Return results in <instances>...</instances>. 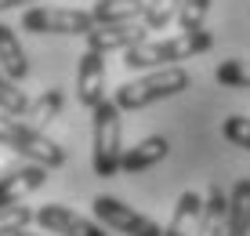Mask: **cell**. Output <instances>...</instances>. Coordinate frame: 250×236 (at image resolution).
I'll return each mask as SVG.
<instances>
[{
	"instance_id": "6da1fadb",
	"label": "cell",
	"mask_w": 250,
	"mask_h": 236,
	"mask_svg": "<svg viewBox=\"0 0 250 236\" xmlns=\"http://www.w3.org/2000/svg\"><path fill=\"white\" fill-rule=\"evenodd\" d=\"M214 47V33L210 29H182L178 37H160V40H142L134 47L124 51V66L149 73L160 66H182L185 58H196L203 51Z\"/></svg>"
},
{
	"instance_id": "7a4b0ae2",
	"label": "cell",
	"mask_w": 250,
	"mask_h": 236,
	"mask_svg": "<svg viewBox=\"0 0 250 236\" xmlns=\"http://www.w3.org/2000/svg\"><path fill=\"white\" fill-rule=\"evenodd\" d=\"M192 87V76H188L185 66H160L142 73L138 80H127L116 87V106L124 113H138V109H149L163 98H174Z\"/></svg>"
},
{
	"instance_id": "3957f363",
	"label": "cell",
	"mask_w": 250,
	"mask_h": 236,
	"mask_svg": "<svg viewBox=\"0 0 250 236\" xmlns=\"http://www.w3.org/2000/svg\"><path fill=\"white\" fill-rule=\"evenodd\" d=\"M116 98H105L91 109V167L98 178H116L124 164V124Z\"/></svg>"
},
{
	"instance_id": "277c9868",
	"label": "cell",
	"mask_w": 250,
	"mask_h": 236,
	"mask_svg": "<svg viewBox=\"0 0 250 236\" xmlns=\"http://www.w3.org/2000/svg\"><path fill=\"white\" fill-rule=\"evenodd\" d=\"M0 145L15 149L19 156H25L33 164H44V167H62L65 164V149L55 138H47L37 124H25V120L11 117L4 109H0Z\"/></svg>"
},
{
	"instance_id": "5b68a950",
	"label": "cell",
	"mask_w": 250,
	"mask_h": 236,
	"mask_svg": "<svg viewBox=\"0 0 250 236\" xmlns=\"http://www.w3.org/2000/svg\"><path fill=\"white\" fill-rule=\"evenodd\" d=\"M98 25L94 11L80 7H29L22 15V29L29 33H58V37H87Z\"/></svg>"
},
{
	"instance_id": "8992f818",
	"label": "cell",
	"mask_w": 250,
	"mask_h": 236,
	"mask_svg": "<svg viewBox=\"0 0 250 236\" xmlns=\"http://www.w3.org/2000/svg\"><path fill=\"white\" fill-rule=\"evenodd\" d=\"M91 207H94V218L102 225H109V229H116L124 236H163V229L152 218H145L142 211H134L131 204H124L116 196H94Z\"/></svg>"
},
{
	"instance_id": "52a82bcc",
	"label": "cell",
	"mask_w": 250,
	"mask_h": 236,
	"mask_svg": "<svg viewBox=\"0 0 250 236\" xmlns=\"http://www.w3.org/2000/svg\"><path fill=\"white\" fill-rule=\"evenodd\" d=\"M76 98L87 109L105 102V55L94 47H87L76 62Z\"/></svg>"
},
{
	"instance_id": "ba28073f",
	"label": "cell",
	"mask_w": 250,
	"mask_h": 236,
	"mask_svg": "<svg viewBox=\"0 0 250 236\" xmlns=\"http://www.w3.org/2000/svg\"><path fill=\"white\" fill-rule=\"evenodd\" d=\"M37 222H40L44 233H58V236H109V233H102L98 222L76 214L73 207H65V204H44L37 211Z\"/></svg>"
},
{
	"instance_id": "9c48e42d",
	"label": "cell",
	"mask_w": 250,
	"mask_h": 236,
	"mask_svg": "<svg viewBox=\"0 0 250 236\" xmlns=\"http://www.w3.org/2000/svg\"><path fill=\"white\" fill-rule=\"evenodd\" d=\"M47 171L51 167H44V164L25 160L22 167L0 174V207H15V204H22L29 193H37V189L47 182Z\"/></svg>"
},
{
	"instance_id": "30bf717a",
	"label": "cell",
	"mask_w": 250,
	"mask_h": 236,
	"mask_svg": "<svg viewBox=\"0 0 250 236\" xmlns=\"http://www.w3.org/2000/svg\"><path fill=\"white\" fill-rule=\"evenodd\" d=\"M149 25L145 22H120V25H94L87 33V47L102 51V55H113V51H127L134 44L149 40Z\"/></svg>"
},
{
	"instance_id": "8fae6325",
	"label": "cell",
	"mask_w": 250,
	"mask_h": 236,
	"mask_svg": "<svg viewBox=\"0 0 250 236\" xmlns=\"http://www.w3.org/2000/svg\"><path fill=\"white\" fill-rule=\"evenodd\" d=\"M170 153V142L167 138H142L138 145H131V149H124V164H120V171L124 174H142L149 167H156L160 160H167Z\"/></svg>"
},
{
	"instance_id": "7c38bea8",
	"label": "cell",
	"mask_w": 250,
	"mask_h": 236,
	"mask_svg": "<svg viewBox=\"0 0 250 236\" xmlns=\"http://www.w3.org/2000/svg\"><path fill=\"white\" fill-rule=\"evenodd\" d=\"M229 233V193L210 182L203 196V218H200V233L196 236H225Z\"/></svg>"
},
{
	"instance_id": "4fadbf2b",
	"label": "cell",
	"mask_w": 250,
	"mask_h": 236,
	"mask_svg": "<svg viewBox=\"0 0 250 236\" xmlns=\"http://www.w3.org/2000/svg\"><path fill=\"white\" fill-rule=\"evenodd\" d=\"M200 218H203V196L200 193H182L170 214V225L163 229V236H196L200 233Z\"/></svg>"
},
{
	"instance_id": "5bb4252c",
	"label": "cell",
	"mask_w": 250,
	"mask_h": 236,
	"mask_svg": "<svg viewBox=\"0 0 250 236\" xmlns=\"http://www.w3.org/2000/svg\"><path fill=\"white\" fill-rule=\"evenodd\" d=\"M0 66H4L7 76L19 80V84L29 76V58H25V47H22L19 33H15L11 25H4V22H0Z\"/></svg>"
},
{
	"instance_id": "9a60e30c",
	"label": "cell",
	"mask_w": 250,
	"mask_h": 236,
	"mask_svg": "<svg viewBox=\"0 0 250 236\" xmlns=\"http://www.w3.org/2000/svg\"><path fill=\"white\" fill-rule=\"evenodd\" d=\"M149 7V0H94V19L98 25H120V22H138Z\"/></svg>"
},
{
	"instance_id": "2e32d148",
	"label": "cell",
	"mask_w": 250,
	"mask_h": 236,
	"mask_svg": "<svg viewBox=\"0 0 250 236\" xmlns=\"http://www.w3.org/2000/svg\"><path fill=\"white\" fill-rule=\"evenodd\" d=\"M225 236H250V178H239L229 193V233Z\"/></svg>"
},
{
	"instance_id": "e0dca14e",
	"label": "cell",
	"mask_w": 250,
	"mask_h": 236,
	"mask_svg": "<svg viewBox=\"0 0 250 236\" xmlns=\"http://www.w3.org/2000/svg\"><path fill=\"white\" fill-rule=\"evenodd\" d=\"M29 106H33V98L19 87V80H11V76H7V69L0 66V109L11 113V117H25Z\"/></svg>"
},
{
	"instance_id": "ac0fdd59",
	"label": "cell",
	"mask_w": 250,
	"mask_h": 236,
	"mask_svg": "<svg viewBox=\"0 0 250 236\" xmlns=\"http://www.w3.org/2000/svg\"><path fill=\"white\" fill-rule=\"evenodd\" d=\"M62 106H65V94L58 91V87H47L40 98H33V106H29V124H37V127H44V124H51V120L62 113Z\"/></svg>"
},
{
	"instance_id": "d6986e66",
	"label": "cell",
	"mask_w": 250,
	"mask_h": 236,
	"mask_svg": "<svg viewBox=\"0 0 250 236\" xmlns=\"http://www.w3.org/2000/svg\"><path fill=\"white\" fill-rule=\"evenodd\" d=\"M214 80L221 87H236V91H250V58H229L214 69Z\"/></svg>"
},
{
	"instance_id": "ffe728a7",
	"label": "cell",
	"mask_w": 250,
	"mask_h": 236,
	"mask_svg": "<svg viewBox=\"0 0 250 236\" xmlns=\"http://www.w3.org/2000/svg\"><path fill=\"white\" fill-rule=\"evenodd\" d=\"M182 4H185V0H149V7H145L142 22L149 25L152 33H156V29H167L170 22H178V15H182Z\"/></svg>"
},
{
	"instance_id": "44dd1931",
	"label": "cell",
	"mask_w": 250,
	"mask_h": 236,
	"mask_svg": "<svg viewBox=\"0 0 250 236\" xmlns=\"http://www.w3.org/2000/svg\"><path fill=\"white\" fill-rule=\"evenodd\" d=\"M37 218V211H29L25 204L15 207H0V236H15L19 229H29V222Z\"/></svg>"
},
{
	"instance_id": "7402d4cb",
	"label": "cell",
	"mask_w": 250,
	"mask_h": 236,
	"mask_svg": "<svg viewBox=\"0 0 250 236\" xmlns=\"http://www.w3.org/2000/svg\"><path fill=\"white\" fill-rule=\"evenodd\" d=\"M221 135H225V142L239 145V149H250V120L247 117H225Z\"/></svg>"
},
{
	"instance_id": "603a6c76",
	"label": "cell",
	"mask_w": 250,
	"mask_h": 236,
	"mask_svg": "<svg viewBox=\"0 0 250 236\" xmlns=\"http://www.w3.org/2000/svg\"><path fill=\"white\" fill-rule=\"evenodd\" d=\"M207 11H210V0H185L182 15H178V25H182V29H203Z\"/></svg>"
},
{
	"instance_id": "cb8c5ba5",
	"label": "cell",
	"mask_w": 250,
	"mask_h": 236,
	"mask_svg": "<svg viewBox=\"0 0 250 236\" xmlns=\"http://www.w3.org/2000/svg\"><path fill=\"white\" fill-rule=\"evenodd\" d=\"M37 0H0V11H11V7H29Z\"/></svg>"
},
{
	"instance_id": "d4e9b609",
	"label": "cell",
	"mask_w": 250,
	"mask_h": 236,
	"mask_svg": "<svg viewBox=\"0 0 250 236\" xmlns=\"http://www.w3.org/2000/svg\"><path fill=\"white\" fill-rule=\"evenodd\" d=\"M15 236H44V233H29V229H19Z\"/></svg>"
}]
</instances>
